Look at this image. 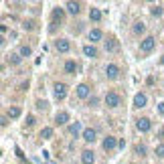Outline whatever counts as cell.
I'll list each match as a JSON object with an SVG mask.
<instances>
[{
	"mask_svg": "<svg viewBox=\"0 0 164 164\" xmlns=\"http://www.w3.org/2000/svg\"><path fill=\"white\" fill-rule=\"evenodd\" d=\"M103 101H105V105H108V108H117V105L122 103V97L117 95L116 91H108V95L103 97Z\"/></svg>",
	"mask_w": 164,
	"mask_h": 164,
	"instance_id": "6da1fadb",
	"label": "cell"
},
{
	"mask_svg": "<svg viewBox=\"0 0 164 164\" xmlns=\"http://www.w3.org/2000/svg\"><path fill=\"white\" fill-rule=\"evenodd\" d=\"M154 47H156V39H154V37H146V39L140 43V51H142V53H150Z\"/></svg>",
	"mask_w": 164,
	"mask_h": 164,
	"instance_id": "7a4b0ae2",
	"label": "cell"
},
{
	"mask_svg": "<svg viewBox=\"0 0 164 164\" xmlns=\"http://www.w3.org/2000/svg\"><path fill=\"white\" fill-rule=\"evenodd\" d=\"M55 97H57V99H59V101H61V99H65V97H67V85H65V83H55Z\"/></svg>",
	"mask_w": 164,
	"mask_h": 164,
	"instance_id": "3957f363",
	"label": "cell"
},
{
	"mask_svg": "<svg viewBox=\"0 0 164 164\" xmlns=\"http://www.w3.org/2000/svg\"><path fill=\"white\" fill-rule=\"evenodd\" d=\"M136 128H138V132H150L152 122L148 117H140V120H136Z\"/></svg>",
	"mask_w": 164,
	"mask_h": 164,
	"instance_id": "277c9868",
	"label": "cell"
},
{
	"mask_svg": "<svg viewBox=\"0 0 164 164\" xmlns=\"http://www.w3.org/2000/svg\"><path fill=\"white\" fill-rule=\"evenodd\" d=\"M105 75H108L109 79H117V77H120V67H117L116 63H109L108 67H105Z\"/></svg>",
	"mask_w": 164,
	"mask_h": 164,
	"instance_id": "5b68a950",
	"label": "cell"
},
{
	"mask_svg": "<svg viewBox=\"0 0 164 164\" xmlns=\"http://www.w3.org/2000/svg\"><path fill=\"white\" fill-rule=\"evenodd\" d=\"M55 49L59 51V53H69V49H71V43L67 39H59V41L55 43Z\"/></svg>",
	"mask_w": 164,
	"mask_h": 164,
	"instance_id": "8992f818",
	"label": "cell"
},
{
	"mask_svg": "<svg viewBox=\"0 0 164 164\" xmlns=\"http://www.w3.org/2000/svg\"><path fill=\"white\" fill-rule=\"evenodd\" d=\"M117 142H120V140H116L114 136H108L105 140H103L101 146H103V150H108V152H109V150H114V148L117 146Z\"/></svg>",
	"mask_w": 164,
	"mask_h": 164,
	"instance_id": "52a82bcc",
	"label": "cell"
},
{
	"mask_svg": "<svg viewBox=\"0 0 164 164\" xmlns=\"http://www.w3.org/2000/svg\"><path fill=\"white\" fill-rule=\"evenodd\" d=\"M89 93H91L89 85H85V83L77 85V97H81V99H87V97H89Z\"/></svg>",
	"mask_w": 164,
	"mask_h": 164,
	"instance_id": "ba28073f",
	"label": "cell"
},
{
	"mask_svg": "<svg viewBox=\"0 0 164 164\" xmlns=\"http://www.w3.org/2000/svg\"><path fill=\"white\" fill-rule=\"evenodd\" d=\"M146 103H148L146 93H136V97H134V108H146Z\"/></svg>",
	"mask_w": 164,
	"mask_h": 164,
	"instance_id": "9c48e42d",
	"label": "cell"
},
{
	"mask_svg": "<svg viewBox=\"0 0 164 164\" xmlns=\"http://www.w3.org/2000/svg\"><path fill=\"white\" fill-rule=\"evenodd\" d=\"M95 136H97V132L93 128H85L83 130V140L85 142H95Z\"/></svg>",
	"mask_w": 164,
	"mask_h": 164,
	"instance_id": "30bf717a",
	"label": "cell"
},
{
	"mask_svg": "<svg viewBox=\"0 0 164 164\" xmlns=\"http://www.w3.org/2000/svg\"><path fill=\"white\" fill-rule=\"evenodd\" d=\"M93 160H95V156H93L91 150H83L81 152V162L83 164H93Z\"/></svg>",
	"mask_w": 164,
	"mask_h": 164,
	"instance_id": "8fae6325",
	"label": "cell"
},
{
	"mask_svg": "<svg viewBox=\"0 0 164 164\" xmlns=\"http://www.w3.org/2000/svg\"><path fill=\"white\" fill-rule=\"evenodd\" d=\"M69 122V114L67 111H59L57 116H55V124L57 126H63V124H67Z\"/></svg>",
	"mask_w": 164,
	"mask_h": 164,
	"instance_id": "7c38bea8",
	"label": "cell"
},
{
	"mask_svg": "<svg viewBox=\"0 0 164 164\" xmlns=\"http://www.w3.org/2000/svg\"><path fill=\"white\" fill-rule=\"evenodd\" d=\"M65 8H67L71 14H79V10H81V4H79V2H73V0H69Z\"/></svg>",
	"mask_w": 164,
	"mask_h": 164,
	"instance_id": "4fadbf2b",
	"label": "cell"
},
{
	"mask_svg": "<svg viewBox=\"0 0 164 164\" xmlns=\"http://www.w3.org/2000/svg\"><path fill=\"white\" fill-rule=\"evenodd\" d=\"M101 37H103L101 31H99V28H93V31L89 33V41H91V43H97V41H101Z\"/></svg>",
	"mask_w": 164,
	"mask_h": 164,
	"instance_id": "5bb4252c",
	"label": "cell"
},
{
	"mask_svg": "<svg viewBox=\"0 0 164 164\" xmlns=\"http://www.w3.org/2000/svg\"><path fill=\"white\" fill-rule=\"evenodd\" d=\"M89 18L93 22L101 21V10H99V8H89Z\"/></svg>",
	"mask_w": 164,
	"mask_h": 164,
	"instance_id": "9a60e30c",
	"label": "cell"
},
{
	"mask_svg": "<svg viewBox=\"0 0 164 164\" xmlns=\"http://www.w3.org/2000/svg\"><path fill=\"white\" fill-rule=\"evenodd\" d=\"M83 55H85V57H97V49L93 47V45H85V47H83Z\"/></svg>",
	"mask_w": 164,
	"mask_h": 164,
	"instance_id": "2e32d148",
	"label": "cell"
},
{
	"mask_svg": "<svg viewBox=\"0 0 164 164\" xmlns=\"http://www.w3.org/2000/svg\"><path fill=\"white\" fill-rule=\"evenodd\" d=\"M105 51H109V53L117 51V41L116 39H108V41H105Z\"/></svg>",
	"mask_w": 164,
	"mask_h": 164,
	"instance_id": "e0dca14e",
	"label": "cell"
},
{
	"mask_svg": "<svg viewBox=\"0 0 164 164\" xmlns=\"http://www.w3.org/2000/svg\"><path fill=\"white\" fill-rule=\"evenodd\" d=\"M79 132H81V122H73L69 126V134H71V136H77Z\"/></svg>",
	"mask_w": 164,
	"mask_h": 164,
	"instance_id": "ac0fdd59",
	"label": "cell"
},
{
	"mask_svg": "<svg viewBox=\"0 0 164 164\" xmlns=\"http://www.w3.org/2000/svg\"><path fill=\"white\" fill-rule=\"evenodd\" d=\"M63 14H65V10H63V8H59V6L53 8V21H55V22H57V21L61 22V21H63Z\"/></svg>",
	"mask_w": 164,
	"mask_h": 164,
	"instance_id": "d6986e66",
	"label": "cell"
},
{
	"mask_svg": "<svg viewBox=\"0 0 164 164\" xmlns=\"http://www.w3.org/2000/svg\"><path fill=\"white\" fill-rule=\"evenodd\" d=\"M65 73H75L77 71V63L75 61H65Z\"/></svg>",
	"mask_w": 164,
	"mask_h": 164,
	"instance_id": "ffe728a7",
	"label": "cell"
},
{
	"mask_svg": "<svg viewBox=\"0 0 164 164\" xmlns=\"http://www.w3.org/2000/svg\"><path fill=\"white\" fill-rule=\"evenodd\" d=\"M21 116V108H16V105H14V108H8V111H6V117H18Z\"/></svg>",
	"mask_w": 164,
	"mask_h": 164,
	"instance_id": "44dd1931",
	"label": "cell"
},
{
	"mask_svg": "<svg viewBox=\"0 0 164 164\" xmlns=\"http://www.w3.org/2000/svg\"><path fill=\"white\" fill-rule=\"evenodd\" d=\"M8 61L12 63V65H21V61H22V57L18 53H10L8 55Z\"/></svg>",
	"mask_w": 164,
	"mask_h": 164,
	"instance_id": "7402d4cb",
	"label": "cell"
},
{
	"mask_svg": "<svg viewBox=\"0 0 164 164\" xmlns=\"http://www.w3.org/2000/svg\"><path fill=\"white\" fill-rule=\"evenodd\" d=\"M41 138L43 140H51V138H53V128H43L41 130Z\"/></svg>",
	"mask_w": 164,
	"mask_h": 164,
	"instance_id": "603a6c76",
	"label": "cell"
},
{
	"mask_svg": "<svg viewBox=\"0 0 164 164\" xmlns=\"http://www.w3.org/2000/svg\"><path fill=\"white\" fill-rule=\"evenodd\" d=\"M134 152H136L138 156H146V146H144V144H136V146H134Z\"/></svg>",
	"mask_w": 164,
	"mask_h": 164,
	"instance_id": "cb8c5ba5",
	"label": "cell"
},
{
	"mask_svg": "<svg viewBox=\"0 0 164 164\" xmlns=\"http://www.w3.org/2000/svg\"><path fill=\"white\" fill-rule=\"evenodd\" d=\"M162 12H164V8L160 6V4H156V6H152V8H150V14H152V16H160Z\"/></svg>",
	"mask_w": 164,
	"mask_h": 164,
	"instance_id": "d4e9b609",
	"label": "cell"
},
{
	"mask_svg": "<svg viewBox=\"0 0 164 164\" xmlns=\"http://www.w3.org/2000/svg\"><path fill=\"white\" fill-rule=\"evenodd\" d=\"M144 31H146V24H144V22H136V24H134V33L136 34H142Z\"/></svg>",
	"mask_w": 164,
	"mask_h": 164,
	"instance_id": "484cf974",
	"label": "cell"
},
{
	"mask_svg": "<svg viewBox=\"0 0 164 164\" xmlns=\"http://www.w3.org/2000/svg\"><path fill=\"white\" fill-rule=\"evenodd\" d=\"M31 53H33V51H31V47H27V45H22V47L18 49V55H21V57H28Z\"/></svg>",
	"mask_w": 164,
	"mask_h": 164,
	"instance_id": "4316f807",
	"label": "cell"
},
{
	"mask_svg": "<svg viewBox=\"0 0 164 164\" xmlns=\"http://www.w3.org/2000/svg\"><path fill=\"white\" fill-rule=\"evenodd\" d=\"M156 156H158V158H164V144L156 146Z\"/></svg>",
	"mask_w": 164,
	"mask_h": 164,
	"instance_id": "83f0119b",
	"label": "cell"
},
{
	"mask_svg": "<svg viewBox=\"0 0 164 164\" xmlns=\"http://www.w3.org/2000/svg\"><path fill=\"white\" fill-rule=\"evenodd\" d=\"M45 108H47V101L39 99V101H37V109H45Z\"/></svg>",
	"mask_w": 164,
	"mask_h": 164,
	"instance_id": "f1b7e54d",
	"label": "cell"
},
{
	"mask_svg": "<svg viewBox=\"0 0 164 164\" xmlns=\"http://www.w3.org/2000/svg\"><path fill=\"white\" fill-rule=\"evenodd\" d=\"M27 126H34V116H28L27 117Z\"/></svg>",
	"mask_w": 164,
	"mask_h": 164,
	"instance_id": "f546056e",
	"label": "cell"
},
{
	"mask_svg": "<svg viewBox=\"0 0 164 164\" xmlns=\"http://www.w3.org/2000/svg\"><path fill=\"white\" fill-rule=\"evenodd\" d=\"M97 101H99V99H97L95 95H93V97H89V105H97Z\"/></svg>",
	"mask_w": 164,
	"mask_h": 164,
	"instance_id": "4dcf8cb0",
	"label": "cell"
},
{
	"mask_svg": "<svg viewBox=\"0 0 164 164\" xmlns=\"http://www.w3.org/2000/svg\"><path fill=\"white\" fill-rule=\"evenodd\" d=\"M158 111H160V114L164 116V101H162V103H158Z\"/></svg>",
	"mask_w": 164,
	"mask_h": 164,
	"instance_id": "1f68e13d",
	"label": "cell"
},
{
	"mask_svg": "<svg viewBox=\"0 0 164 164\" xmlns=\"http://www.w3.org/2000/svg\"><path fill=\"white\" fill-rule=\"evenodd\" d=\"M24 28H34V22H24Z\"/></svg>",
	"mask_w": 164,
	"mask_h": 164,
	"instance_id": "d6a6232c",
	"label": "cell"
},
{
	"mask_svg": "<svg viewBox=\"0 0 164 164\" xmlns=\"http://www.w3.org/2000/svg\"><path fill=\"white\" fill-rule=\"evenodd\" d=\"M160 63H162V65H164V55H162V59H160Z\"/></svg>",
	"mask_w": 164,
	"mask_h": 164,
	"instance_id": "836d02e7",
	"label": "cell"
}]
</instances>
